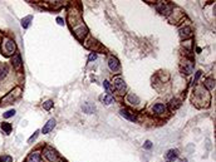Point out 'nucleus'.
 <instances>
[{"instance_id":"nucleus-6","label":"nucleus","mask_w":216,"mask_h":162,"mask_svg":"<svg viewBox=\"0 0 216 162\" xmlns=\"http://www.w3.org/2000/svg\"><path fill=\"white\" fill-rule=\"evenodd\" d=\"M108 67H109V69L112 72H117L119 69V62L117 58H114V57H111L109 59H108Z\"/></svg>"},{"instance_id":"nucleus-5","label":"nucleus","mask_w":216,"mask_h":162,"mask_svg":"<svg viewBox=\"0 0 216 162\" xmlns=\"http://www.w3.org/2000/svg\"><path fill=\"white\" fill-rule=\"evenodd\" d=\"M113 84H114V87H116L117 91H119V92L126 91V83H125V81H123V78L116 77L113 79Z\"/></svg>"},{"instance_id":"nucleus-12","label":"nucleus","mask_w":216,"mask_h":162,"mask_svg":"<svg viewBox=\"0 0 216 162\" xmlns=\"http://www.w3.org/2000/svg\"><path fill=\"white\" fill-rule=\"evenodd\" d=\"M82 109H83V112L84 113H87V114H92L94 112V111H96V107L93 106V104L92 103H84L83 106H82Z\"/></svg>"},{"instance_id":"nucleus-30","label":"nucleus","mask_w":216,"mask_h":162,"mask_svg":"<svg viewBox=\"0 0 216 162\" xmlns=\"http://www.w3.org/2000/svg\"><path fill=\"white\" fill-rule=\"evenodd\" d=\"M200 75H201V72H200V71H199L197 73H196V77H195V82H196V81H197V79L200 78Z\"/></svg>"},{"instance_id":"nucleus-16","label":"nucleus","mask_w":216,"mask_h":162,"mask_svg":"<svg viewBox=\"0 0 216 162\" xmlns=\"http://www.w3.org/2000/svg\"><path fill=\"white\" fill-rule=\"evenodd\" d=\"M8 71H9L8 65L6 64H0V81H1L6 74H8Z\"/></svg>"},{"instance_id":"nucleus-28","label":"nucleus","mask_w":216,"mask_h":162,"mask_svg":"<svg viewBox=\"0 0 216 162\" xmlns=\"http://www.w3.org/2000/svg\"><path fill=\"white\" fill-rule=\"evenodd\" d=\"M88 59H89V62H92V60H94V59H97V54H96V53H92Z\"/></svg>"},{"instance_id":"nucleus-22","label":"nucleus","mask_w":216,"mask_h":162,"mask_svg":"<svg viewBox=\"0 0 216 162\" xmlns=\"http://www.w3.org/2000/svg\"><path fill=\"white\" fill-rule=\"evenodd\" d=\"M52 107H53V101H47V102L43 104V108L44 109H47V111H49Z\"/></svg>"},{"instance_id":"nucleus-20","label":"nucleus","mask_w":216,"mask_h":162,"mask_svg":"<svg viewBox=\"0 0 216 162\" xmlns=\"http://www.w3.org/2000/svg\"><path fill=\"white\" fill-rule=\"evenodd\" d=\"M205 85L209 88V89H212V88L215 87V81H214V79H211V78H209L207 81H206V84Z\"/></svg>"},{"instance_id":"nucleus-25","label":"nucleus","mask_w":216,"mask_h":162,"mask_svg":"<svg viewBox=\"0 0 216 162\" xmlns=\"http://www.w3.org/2000/svg\"><path fill=\"white\" fill-rule=\"evenodd\" d=\"M170 106H171V108H177V107H180V102L176 99H172L170 103Z\"/></svg>"},{"instance_id":"nucleus-24","label":"nucleus","mask_w":216,"mask_h":162,"mask_svg":"<svg viewBox=\"0 0 216 162\" xmlns=\"http://www.w3.org/2000/svg\"><path fill=\"white\" fill-rule=\"evenodd\" d=\"M0 162H13V158L10 156H3L1 158H0Z\"/></svg>"},{"instance_id":"nucleus-23","label":"nucleus","mask_w":216,"mask_h":162,"mask_svg":"<svg viewBox=\"0 0 216 162\" xmlns=\"http://www.w3.org/2000/svg\"><path fill=\"white\" fill-rule=\"evenodd\" d=\"M15 114V109H10L8 111V112L4 113V118H10V117H13Z\"/></svg>"},{"instance_id":"nucleus-11","label":"nucleus","mask_w":216,"mask_h":162,"mask_svg":"<svg viewBox=\"0 0 216 162\" xmlns=\"http://www.w3.org/2000/svg\"><path fill=\"white\" fill-rule=\"evenodd\" d=\"M27 162H40V152H31L27 157Z\"/></svg>"},{"instance_id":"nucleus-17","label":"nucleus","mask_w":216,"mask_h":162,"mask_svg":"<svg viewBox=\"0 0 216 162\" xmlns=\"http://www.w3.org/2000/svg\"><path fill=\"white\" fill-rule=\"evenodd\" d=\"M31 19H33V18H31L30 15H29V17H27V18H24V19H21V27H23V28H28L30 25Z\"/></svg>"},{"instance_id":"nucleus-4","label":"nucleus","mask_w":216,"mask_h":162,"mask_svg":"<svg viewBox=\"0 0 216 162\" xmlns=\"http://www.w3.org/2000/svg\"><path fill=\"white\" fill-rule=\"evenodd\" d=\"M121 116L123 117V118H126V119H128V121H132V122H136L137 121V117H136V114L131 112L129 109H127V108H122L121 109Z\"/></svg>"},{"instance_id":"nucleus-3","label":"nucleus","mask_w":216,"mask_h":162,"mask_svg":"<svg viewBox=\"0 0 216 162\" xmlns=\"http://www.w3.org/2000/svg\"><path fill=\"white\" fill-rule=\"evenodd\" d=\"M44 157L48 160V162H59L58 153H57L54 150H52V148H49V147L44 150Z\"/></svg>"},{"instance_id":"nucleus-21","label":"nucleus","mask_w":216,"mask_h":162,"mask_svg":"<svg viewBox=\"0 0 216 162\" xmlns=\"http://www.w3.org/2000/svg\"><path fill=\"white\" fill-rule=\"evenodd\" d=\"M103 85H104V88H106V91H107L108 96H111V92H112V89H111L109 82H108V81H104V82H103Z\"/></svg>"},{"instance_id":"nucleus-8","label":"nucleus","mask_w":216,"mask_h":162,"mask_svg":"<svg viewBox=\"0 0 216 162\" xmlns=\"http://www.w3.org/2000/svg\"><path fill=\"white\" fill-rule=\"evenodd\" d=\"M55 127V119H49L48 122L45 123V126L43 127V133L44 135H47V133H49L50 131H53V128Z\"/></svg>"},{"instance_id":"nucleus-9","label":"nucleus","mask_w":216,"mask_h":162,"mask_svg":"<svg viewBox=\"0 0 216 162\" xmlns=\"http://www.w3.org/2000/svg\"><path fill=\"white\" fill-rule=\"evenodd\" d=\"M177 156H179V152H177V150H170L166 153V156H165V158H166L167 162H172L177 158Z\"/></svg>"},{"instance_id":"nucleus-10","label":"nucleus","mask_w":216,"mask_h":162,"mask_svg":"<svg viewBox=\"0 0 216 162\" xmlns=\"http://www.w3.org/2000/svg\"><path fill=\"white\" fill-rule=\"evenodd\" d=\"M152 111L157 114H163V113H166V106L162 103H157L152 107Z\"/></svg>"},{"instance_id":"nucleus-2","label":"nucleus","mask_w":216,"mask_h":162,"mask_svg":"<svg viewBox=\"0 0 216 162\" xmlns=\"http://www.w3.org/2000/svg\"><path fill=\"white\" fill-rule=\"evenodd\" d=\"M15 49H17V47H15L14 40H11V39H5V40H4L3 50H4V54H5V55H11V54L15 52Z\"/></svg>"},{"instance_id":"nucleus-26","label":"nucleus","mask_w":216,"mask_h":162,"mask_svg":"<svg viewBox=\"0 0 216 162\" xmlns=\"http://www.w3.org/2000/svg\"><path fill=\"white\" fill-rule=\"evenodd\" d=\"M38 136H39V131H37L35 133H34V135H33V136H31V137L29 138V141H28V142H29V143H31V142H33L34 139H35V138L38 137Z\"/></svg>"},{"instance_id":"nucleus-29","label":"nucleus","mask_w":216,"mask_h":162,"mask_svg":"<svg viewBox=\"0 0 216 162\" xmlns=\"http://www.w3.org/2000/svg\"><path fill=\"white\" fill-rule=\"evenodd\" d=\"M57 21H58L59 25H63V24H64V20H63L62 18H57Z\"/></svg>"},{"instance_id":"nucleus-7","label":"nucleus","mask_w":216,"mask_h":162,"mask_svg":"<svg viewBox=\"0 0 216 162\" xmlns=\"http://www.w3.org/2000/svg\"><path fill=\"white\" fill-rule=\"evenodd\" d=\"M181 69H182V72L186 73V74H191L192 71H193V63L190 62V60H186V62L182 63Z\"/></svg>"},{"instance_id":"nucleus-13","label":"nucleus","mask_w":216,"mask_h":162,"mask_svg":"<svg viewBox=\"0 0 216 162\" xmlns=\"http://www.w3.org/2000/svg\"><path fill=\"white\" fill-rule=\"evenodd\" d=\"M11 63H13V65L17 69H20V67H21V58H20V54L17 53L14 57H13V59H11Z\"/></svg>"},{"instance_id":"nucleus-31","label":"nucleus","mask_w":216,"mask_h":162,"mask_svg":"<svg viewBox=\"0 0 216 162\" xmlns=\"http://www.w3.org/2000/svg\"><path fill=\"white\" fill-rule=\"evenodd\" d=\"M181 162H187V161H186V160H182V161H181Z\"/></svg>"},{"instance_id":"nucleus-1","label":"nucleus","mask_w":216,"mask_h":162,"mask_svg":"<svg viewBox=\"0 0 216 162\" xmlns=\"http://www.w3.org/2000/svg\"><path fill=\"white\" fill-rule=\"evenodd\" d=\"M20 92H21L20 88H17V89H14L13 92H10V93H9L5 98H3V99H1V106H6V104L13 103L19 96H20Z\"/></svg>"},{"instance_id":"nucleus-18","label":"nucleus","mask_w":216,"mask_h":162,"mask_svg":"<svg viewBox=\"0 0 216 162\" xmlns=\"http://www.w3.org/2000/svg\"><path fill=\"white\" fill-rule=\"evenodd\" d=\"M1 129L3 131H4L6 135H8V133H10V131H11V125L10 123H1Z\"/></svg>"},{"instance_id":"nucleus-15","label":"nucleus","mask_w":216,"mask_h":162,"mask_svg":"<svg viewBox=\"0 0 216 162\" xmlns=\"http://www.w3.org/2000/svg\"><path fill=\"white\" fill-rule=\"evenodd\" d=\"M127 101H128V103H131V104H138L139 103V98L136 96V94H128L127 96Z\"/></svg>"},{"instance_id":"nucleus-14","label":"nucleus","mask_w":216,"mask_h":162,"mask_svg":"<svg viewBox=\"0 0 216 162\" xmlns=\"http://www.w3.org/2000/svg\"><path fill=\"white\" fill-rule=\"evenodd\" d=\"M191 35V28L190 27H185V28H181L180 29V37L182 38V39H186V38H189Z\"/></svg>"},{"instance_id":"nucleus-27","label":"nucleus","mask_w":216,"mask_h":162,"mask_svg":"<svg viewBox=\"0 0 216 162\" xmlns=\"http://www.w3.org/2000/svg\"><path fill=\"white\" fill-rule=\"evenodd\" d=\"M143 147L146 148V150H150V148L152 147V143H151L150 141H146V143L143 145Z\"/></svg>"},{"instance_id":"nucleus-19","label":"nucleus","mask_w":216,"mask_h":162,"mask_svg":"<svg viewBox=\"0 0 216 162\" xmlns=\"http://www.w3.org/2000/svg\"><path fill=\"white\" fill-rule=\"evenodd\" d=\"M101 101H102L104 104H111V103H113V97L112 96H104V97H101Z\"/></svg>"}]
</instances>
